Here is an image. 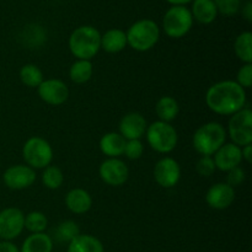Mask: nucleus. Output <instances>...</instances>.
I'll use <instances>...</instances> for the list:
<instances>
[{"label":"nucleus","mask_w":252,"mask_h":252,"mask_svg":"<svg viewBox=\"0 0 252 252\" xmlns=\"http://www.w3.org/2000/svg\"><path fill=\"white\" fill-rule=\"evenodd\" d=\"M206 103L217 115L231 116L245 108L246 91L236 81H219L208 89Z\"/></svg>","instance_id":"nucleus-1"},{"label":"nucleus","mask_w":252,"mask_h":252,"mask_svg":"<svg viewBox=\"0 0 252 252\" xmlns=\"http://www.w3.org/2000/svg\"><path fill=\"white\" fill-rule=\"evenodd\" d=\"M69 49L75 58L91 61L101 49V33L94 26H80L69 37Z\"/></svg>","instance_id":"nucleus-2"},{"label":"nucleus","mask_w":252,"mask_h":252,"mask_svg":"<svg viewBox=\"0 0 252 252\" xmlns=\"http://www.w3.org/2000/svg\"><path fill=\"white\" fill-rule=\"evenodd\" d=\"M225 128L218 122H208L194 132L192 144L202 157H212L225 144Z\"/></svg>","instance_id":"nucleus-3"},{"label":"nucleus","mask_w":252,"mask_h":252,"mask_svg":"<svg viewBox=\"0 0 252 252\" xmlns=\"http://www.w3.org/2000/svg\"><path fill=\"white\" fill-rule=\"evenodd\" d=\"M127 44L137 52L150 51L160 38V29L155 21L143 19L134 22L126 32Z\"/></svg>","instance_id":"nucleus-4"},{"label":"nucleus","mask_w":252,"mask_h":252,"mask_svg":"<svg viewBox=\"0 0 252 252\" xmlns=\"http://www.w3.org/2000/svg\"><path fill=\"white\" fill-rule=\"evenodd\" d=\"M148 144L160 154H169L176 148L179 135L170 123L155 121L145 130Z\"/></svg>","instance_id":"nucleus-5"},{"label":"nucleus","mask_w":252,"mask_h":252,"mask_svg":"<svg viewBox=\"0 0 252 252\" xmlns=\"http://www.w3.org/2000/svg\"><path fill=\"white\" fill-rule=\"evenodd\" d=\"M193 17L191 10L181 5H174L170 7L162 19V29L166 36L171 38H181L186 36L192 29Z\"/></svg>","instance_id":"nucleus-6"},{"label":"nucleus","mask_w":252,"mask_h":252,"mask_svg":"<svg viewBox=\"0 0 252 252\" xmlns=\"http://www.w3.org/2000/svg\"><path fill=\"white\" fill-rule=\"evenodd\" d=\"M22 157L27 166L32 169H44L53 160V149L46 139L41 137H31L22 148Z\"/></svg>","instance_id":"nucleus-7"},{"label":"nucleus","mask_w":252,"mask_h":252,"mask_svg":"<svg viewBox=\"0 0 252 252\" xmlns=\"http://www.w3.org/2000/svg\"><path fill=\"white\" fill-rule=\"evenodd\" d=\"M228 134L233 144L245 147L252 143V112L245 107L231 115L228 123Z\"/></svg>","instance_id":"nucleus-8"},{"label":"nucleus","mask_w":252,"mask_h":252,"mask_svg":"<svg viewBox=\"0 0 252 252\" xmlns=\"http://www.w3.org/2000/svg\"><path fill=\"white\" fill-rule=\"evenodd\" d=\"M25 229V214L21 209L10 207L0 212V239L11 241Z\"/></svg>","instance_id":"nucleus-9"},{"label":"nucleus","mask_w":252,"mask_h":252,"mask_svg":"<svg viewBox=\"0 0 252 252\" xmlns=\"http://www.w3.org/2000/svg\"><path fill=\"white\" fill-rule=\"evenodd\" d=\"M98 175L106 185L118 187L127 182L129 177V170L126 162L118 158H108L101 162Z\"/></svg>","instance_id":"nucleus-10"},{"label":"nucleus","mask_w":252,"mask_h":252,"mask_svg":"<svg viewBox=\"0 0 252 252\" xmlns=\"http://www.w3.org/2000/svg\"><path fill=\"white\" fill-rule=\"evenodd\" d=\"M154 179L159 186L172 189L181 179V167L172 158H162L154 166Z\"/></svg>","instance_id":"nucleus-11"},{"label":"nucleus","mask_w":252,"mask_h":252,"mask_svg":"<svg viewBox=\"0 0 252 252\" xmlns=\"http://www.w3.org/2000/svg\"><path fill=\"white\" fill-rule=\"evenodd\" d=\"M2 180L10 189H25L36 181V172L27 165H12L2 175Z\"/></svg>","instance_id":"nucleus-12"},{"label":"nucleus","mask_w":252,"mask_h":252,"mask_svg":"<svg viewBox=\"0 0 252 252\" xmlns=\"http://www.w3.org/2000/svg\"><path fill=\"white\" fill-rule=\"evenodd\" d=\"M42 101L52 106L63 105L69 97V89L64 81L59 79H47L37 88Z\"/></svg>","instance_id":"nucleus-13"},{"label":"nucleus","mask_w":252,"mask_h":252,"mask_svg":"<svg viewBox=\"0 0 252 252\" xmlns=\"http://www.w3.org/2000/svg\"><path fill=\"white\" fill-rule=\"evenodd\" d=\"M234 199H235V189L223 182L211 186L206 193L207 204L211 208L218 211L229 208L233 204Z\"/></svg>","instance_id":"nucleus-14"},{"label":"nucleus","mask_w":252,"mask_h":252,"mask_svg":"<svg viewBox=\"0 0 252 252\" xmlns=\"http://www.w3.org/2000/svg\"><path fill=\"white\" fill-rule=\"evenodd\" d=\"M216 167L220 171L228 172L234 167L240 166L243 161V155H241V148L233 143L224 144L218 149V152L213 157Z\"/></svg>","instance_id":"nucleus-15"},{"label":"nucleus","mask_w":252,"mask_h":252,"mask_svg":"<svg viewBox=\"0 0 252 252\" xmlns=\"http://www.w3.org/2000/svg\"><path fill=\"white\" fill-rule=\"evenodd\" d=\"M147 121L140 113L130 112L120 121V134L126 140L140 139L147 130Z\"/></svg>","instance_id":"nucleus-16"},{"label":"nucleus","mask_w":252,"mask_h":252,"mask_svg":"<svg viewBox=\"0 0 252 252\" xmlns=\"http://www.w3.org/2000/svg\"><path fill=\"white\" fill-rule=\"evenodd\" d=\"M65 206L71 213L84 214L89 212L93 206L90 193L83 189H73L66 193Z\"/></svg>","instance_id":"nucleus-17"},{"label":"nucleus","mask_w":252,"mask_h":252,"mask_svg":"<svg viewBox=\"0 0 252 252\" xmlns=\"http://www.w3.org/2000/svg\"><path fill=\"white\" fill-rule=\"evenodd\" d=\"M127 47L126 32L120 29H111L101 34V49L107 53H120Z\"/></svg>","instance_id":"nucleus-18"},{"label":"nucleus","mask_w":252,"mask_h":252,"mask_svg":"<svg viewBox=\"0 0 252 252\" xmlns=\"http://www.w3.org/2000/svg\"><path fill=\"white\" fill-rule=\"evenodd\" d=\"M191 14L199 24L209 25L218 16V10L213 0H193Z\"/></svg>","instance_id":"nucleus-19"},{"label":"nucleus","mask_w":252,"mask_h":252,"mask_svg":"<svg viewBox=\"0 0 252 252\" xmlns=\"http://www.w3.org/2000/svg\"><path fill=\"white\" fill-rule=\"evenodd\" d=\"M126 139L120 133L110 132L100 139V150L108 158H118L125 152Z\"/></svg>","instance_id":"nucleus-20"},{"label":"nucleus","mask_w":252,"mask_h":252,"mask_svg":"<svg viewBox=\"0 0 252 252\" xmlns=\"http://www.w3.org/2000/svg\"><path fill=\"white\" fill-rule=\"evenodd\" d=\"M68 252H105L102 243L89 234H80L69 243Z\"/></svg>","instance_id":"nucleus-21"},{"label":"nucleus","mask_w":252,"mask_h":252,"mask_svg":"<svg viewBox=\"0 0 252 252\" xmlns=\"http://www.w3.org/2000/svg\"><path fill=\"white\" fill-rule=\"evenodd\" d=\"M53 240L44 233L31 234L24 241L20 252H52Z\"/></svg>","instance_id":"nucleus-22"},{"label":"nucleus","mask_w":252,"mask_h":252,"mask_svg":"<svg viewBox=\"0 0 252 252\" xmlns=\"http://www.w3.org/2000/svg\"><path fill=\"white\" fill-rule=\"evenodd\" d=\"M155 112L159 117V121L170 123L179 115L180 106L177 101L171 96H162L155 105Z\"/></svg>","instance_id":"nucleus-23"},{"label":"nucleus","mask_w":252,"mask_h":252,"mask_svg":"<svg viewBox=\"0 0 252 252\" xmlns=\"http://www.w3.org/2000/svg\"><path fill=\"white\" fill-rule=\"evenodd\" d=\"M94 65L91 61L78 59L71 64L69 69V78L75 84H85L93 78Z\"/></svg>","instance_id":"nucleus-24"},{"label":"nucleus","mask_w":252,"mask_h":252,"mask_svg":"<svg viewBox=\"0 0 252 252\" xmlns=\"http://www.w3.org/2000/svg\"><path fill=\"white\" fill-rule=\"evenodd\" d=\"M236 57L245 64L252 63V33L250 31L239 34L234 42Z\"/></svg>","instance_id":"nucleus-25"},{"label":"nucleus","mask_w":252,"mask_h":252,"mask_svg":"<svg viewBox=\"0 0 252 252\" xmlns=\"http://www.w3.org/2000/svg\"><path fill=\"white\" fill-rule=\"evenodd\" d=\"M20 79L29 88H38L43 79V73L34 64H26L20 69Z\"/></svg>","instance_id":"nucleus-26"},{"label":"nucleus","mask_w":252,"mask_h":252,"mask_svg":"<svg viewBox=\"0 0 252 252\" xmlns=\"http://www.w3.org/2000/svg\"><path fill=\"white\" fill-rule=\"evenodd\" d=\"M64 175L58 166L44 167L43 174H42V184L44 187L49 189H58L63 185Z\"/></svg>","instance_id":"nucleus-27"},{"label":"nucleus","mask_w":252,"mask_h":252,"mask_svg":"<svg viewBox=\"0 0 252 252\" xmlns=\"http://www.w3.org/2000/svg\"><path fill=\"white\" fill-rule=\"evenodd\" d=\"M80 235V228L73 220L62 221L56 229V239L59 243H70L73 239Z\"/></svg>","instance_id":"nucleus-28"},{"label":"nucleus","mask_w":252,"mask_h":252,"mask_svg":"<svg viewBox=\"0 0 252 252\" xmlns=\"http://www.w3.org/2000/svg\"><path fill=\"white\" fill-rule=\"evenodd\" d=\"M48 225V219L42 212H31L25 216V228L31 234L44 233Z\"/></svg>","instance_id":"nucleus-29"},{"label":"nucleus","mask_w":252,"mask_h":252,"mask_svg":"<svg viewBox=\"0 0 252 252\" xmlns=\"http://www.w3.org/2000/svg\"><path fill=\"white\" fill-rule=\"evenodd\" d=\"M218 14L224 16H233L240 10V0H213Z\"/></svg>","instance_id":"nucleus-30"},{"label":"nucleus","mask_w":252,"mask_h":252,"mask_svg":"<svg viewBox=\"0 0 252 252\" xmlns=\"http://www.w3.org/2000/svg\"><path fill=\"white\" fill-rule=\"evenodd\" d=\"M143 153H144V145H143L140 139H133V140H126L125 152L123 154L130 160H138L142 158Z\"/></svg>","instance_id":"nucleus-31"},{"label":"nucleus","mask_w":252,"mask_h":252,"mask_svg":"<svg viewBox=\"0 0 252 252\" xmlns=\"http://www.w3.org/2000/svg\"><path fill=\"white\" fill-rule=\"evenodd\" d=\"M196 170L201 176L203 177H209L214 174V171L217 170L216 164H214V160L212 157H201L199 160L197 161Z\"/></svg>","instance_id":"nucleus-32"},{"label":"nucleus","mask_w":252,"mask_h":252,"mask_svg":"<svg viewBox=\"0 0 252 252\" xmlns=\"http://www.w3.org/2000/svg\"><path fill=\"white\" fill-rule=\"evenodd\" d=\"M236 83L243 89H250L252 86V64H244L236 74Z\"/></svg>","instance_id":"nucleus-33"},{"label":"nucleus","mask_w":252,"mask_h":252,"mask_svg":"<svg viewBox=\"0 0 252 252\" xmlns=\"http://www.w3.org/2000/svg\"><path fill=\"white\" fill-rule=\"evenodd\" d=\"M245 177H246L245 171H244L240 166L234 167V169H231L230 171H228V176H226V184L234 189V187L240 186V185L245 181Z\"/></svg>","instance_id":"nucleus-34"},{"label":"nucleus","mask_w":252,"mask_h":252,"mask_svg":"<svg viewBox=\"0 0 252 252\" xmlns=\"http://www.w3.org/2000/svg\"><path fill=\"white\" fill-rule=\"evenodd\" d=\"M0 252H20L19 248L11 241H0Z\"/></svg>","instance_id":"nucleus-35"},{"label":"nucleus","mask_w":252,"mask_h":252,"mask_svg":"<svg viewBox=\"0 0 252 252\" xmlns=\"http://www.w3.org/2000/svg\"><path fill=\"white\" fill-rule=\"evenodd\" d=\"M241 155H243V160H245L246 162L251 164L252 162V145H245V147L241 148Z\"/></svg>","instance_id":"nucleus-36"},{"label":"nucleus","mask_w":252,"mask_h":252,"mask_svg":"<svg viewBox=\"0 0 252 252\" xmlns=\"http://www.w3.org/2000/svg\"><path fill=\"white\" fill-rule=\"evenodd\" d=\"M243 16L245 17L246 21H252V2L246 1V4L243 7Z\"/></svg>","instance_id":"nucleus-37"},{"label":"nucleus","mask_w":252,"mask_h":252,"mask_svg":"<svg viewBox=\"0 0 252 252\" xmlns=\"http://www.w3.org/2000/svg\"><path fill=\"white\" fill-rule=\"evenodd\" d=\"M166 1L172 4V6H174V5H181V6H185V4H189V2L193 1V0H166Z\"/></svg>","instance_id":"nucleus-38"},{"label":"nucleus","mask_w":252,"mask_h":252,"mask_svg":"<svg viewBox=\"0 0 252 252\" xmlns=\"http://www.w3.org/2000/svg\"><path fill=\"white\" fill-rule=\"evenodd\" d=\"M246 1H251V0H246Z\"/></svg>","instance_id":"nucleus-39"}]
</instances>
